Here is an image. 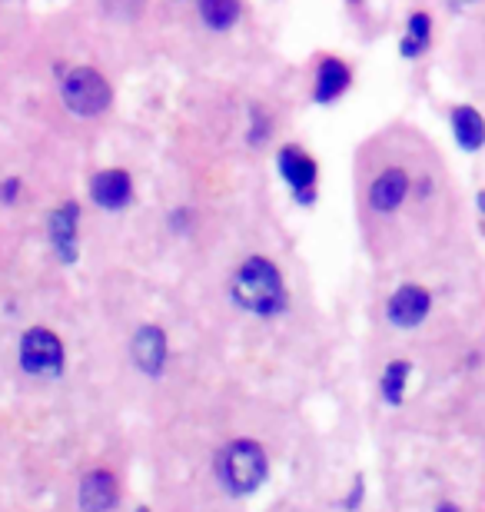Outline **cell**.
<instances>
[{
  "instance_id": "6da1fadb",
  "label": "cell",
  "mask_w": 485,
  "mask_h": 512,
  "mask_svg": "<svg viewBox=\"0 0 485 512\" xmlns=\"http://www.w3.org/2000/svg\"><path fill=\"white\" fill-rule=\"evenodd\" d=\"M230 296L240 310L253 316H276L286 310L290 293H286L283 273L276 270L273 260L266 256H250L230 280Z\"/></svg>"
},
{
  "instance_id": "9c48e42d",
  "label": "cell",
  "mask_w": 485,
  "mask_h": 512,
  "mask_svg": "<svg viewBox=\"0 0 485 512\" xmlns=\"http://www.w3.org/2000/svg\"><path fill=\"white\" fill-rule=\"evenodd\" d=\"M90 200L97 203L103 210H123L130 207L133 200V177L123 167H107V170H97L90 177Z\"/></svg>"
},
{
  "instance_id": "7402d4cb",
  "label": "cell",
  "mask_w": 485,
  "mask_h": 512,
  "mask_svg": "<svg viewBox=\"0 0 485 512\" xmlns=\"http://www.w3.org/2000/svg\"><path fill=\"white\" fill-rule=\"evenodd\" d=\"M476 210H479V217L485 220V190L476 193Z\"/></svg>"
},
{
  "instance_id": "d6986e66",
  "label": "cell",
  "mask_w": 485,
  "mask_h": 512,
  "mask_svg": "<svg viewBox=\"0 0 485 512\" xmlns=\"http://www.w3.org/2000/svg\"><path fill=\"white\" fill-rule=\"evenodd\" d=\"M412 190H416V197H419V200H429V197H432V190H436V180H432L429 173H422L419 180H412Z\"/></svg>"
},
{
  "instance_id": "cb8c5ba5",
  "label": "cell",
  "mask_w": 485,
  "mask_h": 512,
  "mask_svg": "<svg viewBox=\"0 0 485 512\" xmlns=\"http://www.w3.org/2000/svg\"><path fill=\"white\" fill-rule=\"evenodd\" d=\"M436 512H459V509H456V506H452V503H442V506H439Z\"/></svg>"
},
{
  "instance_id": "d4e9b609",
  "label": "cell",
  "mask_w": 485,
  "mask_h": 512,
  "mask_svg": "<svg viewBox=\"0 0 485 512\" xmlns=\"http://www.w3.org/2000/svg\"><path fill=\"white\" fill-rule=\"evenodd\" d=\"M346 4H349V7H359V4H363V0H346Z\"/></svg>"
},
{
  "instance_id": "5bb4252c",
  "label": "cell",
  "mask_w": 485,
  "mask_h": 512,
  "mask_svg": "<svg viewBox=\"0 0 485 512\" xmlns=\"http://www.w3.org/2000/svg\"><path fill=\"white\" fill-rule=\"evenodd\" d=\"M113 503H117V483H113L110 473L97 469L80 483V506L87 512H107L113 509Z\"/></svg>"
},
{
  "instance_id": "44dd1931",
  "label": "cell",
  "mask_w": 485,
  "mask_h": 512,
  "mask_svg": "<svg viewBox=\"0 0 485 512\" xmlns=\"http://www.w3.org/2000/svg\"><path fill=\"white\" fill-rule=\"evenodd\" d=\"M359 499H363V479H356V486H353V496H349L346 509H356V506H359Z\"/></svg>"
},
{
  "instance_id": "484cf974",
  "label": "cell",
  "mask_w": 485,
  "mask_h": 512,
  "mask_svg": "<svg viewBox=\"0 0 485 512\" xmlns=\"http://www.w3.org/2000/svg\"><path fill=\"white\" fill-rule=\"evenodd\" d=\"M137 512H150V509H137Z\"/></svg>"
},
{
  "instance_id": "603a6c76",
  "label": "cell",
  "mask_w": 485,
  "mask_h": 512,
  "mask_svg": "<svg viewBox=\"0 0 485 512\" xmlns=\"http://www.w3.org/2000/svg\"><path fill=\"white\" fill-rule=\"evenodd\" d=\"M446 4H449L452 10H462V7H469V4H479V0H446Z\"/></svg>"
},
{
  "instance_id": "52a82bcc",
  "label": "cell",
  "mask_w": 485,
  "mask_h": 512,
  "mask_svg": "<svg viewBox=\"0 0 485 512\" xmlns=\"http://www.w3.org/2000/svg\"><path fill=\"white\" fill-rule=\"evenodd\" d=\"M429 310H432V293L426 286H416V283L399 286L386 303L389 323L399 326V330H416V326L429 316Z\"/></svg>"
},
{
  "instance_id": "ffe728a7",
  "label": "cell",
  "mask_w": 485,
  "mask_h": 512,
  "mask_svg": "<svg viewBox=\"0 0 485 512\" xmlns=\"http://www.w3.org/2000/svg\"><path fill=\"white\" fill-rule=\"evenodd\" d=\"M190 220H193V213H190V210H183V207H177V210L170 213V227L177 230V233L190 230Z\"/></svg>"
},
{
  "instance_id": "7c38bea8",
  "label": "cell",
  "mask_w": 485,
  "mask_h": 512,
  "mask_svg": "<svg viewBox=\"0 0 485 512\" xmlns=\"http://www.w3.org/2000/svg\"><path fill=\"white\" fill-rule=\"evenodd\" d=\"M133 360L147 376H160L167 366V333L160 326H140L133 336Z\"/></svg>"
},
{
  "instance_id": "30bf717a",
  "label": "cell",
  "mask_w": 485,
  "mask_h": 512,
  "mask_svg": "<svg viewBox=\"0 0 485 512\" xmlns=\"http://www.w3.org/2000/svg\"><path fill=\"white\" fill-rule=\"evenodd\" d=\"M412 193V177L406 167H386L369 183V207L376 213H396Z\"/></svg>"
},
{
  "instance_id": "7a4b0ae2",
  "label": "cell",
  "mask_w": 485,
  "mask_h": 512,
  "mask_svg": "<svg viewBox=\"0 0 485 512\" xmlns=\"http://www.w3.org/2000/svg\"><path fill=\"white\" fill-rule=\"evenodd\" d=\"M60 97H64V107L74 117H100L103 110L113 104V90L110 80L100 74L97 67H74L64 74V84H60Z\"/></svg>"
},
{
  "instance_id": "4fadbf2b",
  "label": "cell",
  "mask_w": 485,
  "mask_h": 512,
  "mask_svg": "<svg viewBox=\"0 0 485 512\" xmlns=\"http://www.w3.org/2000/svg\"><path fill=\"white\" fill-rule=\"evenodd\" d=\"M432 34H436V20H432L429 10H412L406 17V30L399 37V57L402 60L426 57L432 47Z\"/></svg>"
},
{
  "instance_id": "2e32d148",
  "label": "cell",
  "mask_w": 485,
  "mask_h": 512,
  "mask_svg": "<svg viewBox=\"0 0 485 512\" xmlns=\"http://www.w3.org/2000/svg\"><path fill=\"white\" fill-rule=\"evenodd\" d=\"M412 363L409 360H396L383 370V380H379V389H383V399L389 406H399L402 396H406V383H409Z\"/></svg>"
},
{
  "instance_id": "8992f818",
  "label": "cell",
  "mask_w": 485,
  "mask_h": 512,
  "mask_svg": "<svg viewBox=\"0 0 485 512\" xmlns=\"http://www.w3.org/2000/svg\"><path fill=\"white\" fill-rule=\"evenodd\" d=\"M47 240L60 263H77L80 256V203L67 200L47 217Z\"/></svg>"
},
{
  "instance_id": "ac0fdd59",
  "label": "cell",
  "mask_w": 485,
  "mask_h": 512,
  "mask_svg": "<svg viewBox=\"0 0 485 512\" xmlns=\"http://www.w3.org/2000/svg\"><path fill=\"white\" fill-rule=\"evenodd\" d=\"M20 193H24V180L20 177L0 180V203H4V207H14V203L20 200Z\"/></svg>"
},
{
  "instance_id": "e0dca14e",
  "label": "cell",
  "mask_w": 485,
  "mask_h": 512,
  "mask_svg": "<svg viewBox=\"0 0 485 512\" xmlns=\"http://www.w3.org/2000/svg\"><path fill=\"white\" fill-rule=\"evenodd\" d=\"M273 137V120L266 110L253 107L250 110V133H246V140H250V147H263L266 140Z\"/></svg>"
},
{
  "instance_id": "3957f363",
  "label": "cell",
  "mask_w": 485,
  "mask_h": 512,
  "mask_svg": "<svg viewBox=\"0 0 485 512\" xmlns=\"http://www.w3.org/2000/svg\"><path fill=\"white\" fill-rule=\"evenodd\" d=\"M220 479H223V486L230 489V493H236V496L253 493V489L266 479L263 449L256 443H250V439L233 443L220 459Z\"/></svg>"
},
{
  "instance_id": "9a60e30c",
  "label": "cell",
  "mask_w": 485,
  "mask_h": 512,
  "mask_svg": "<svg viewBox=\"0 0 485 512\" xmlns=\"http://www.w3.org/2000/svg\"><path fill=\"white\" fill-rule=\"evenodd\" d=\"M200 20L213 34H226L240 20V0H200Z\"/></svg>"
},
{
  "instance_id": "277c9868",
  "label": "cell",
  "mask_w": 485,
  "mask_h": 512,
  "mask_svg": "<svg viewBox=\"0 0 485 512\" xmlns=\"http://www.w3.org/2000/svg\"><path fill=\"white\" fill-rule=\"evenodd\" d=\"M276 170H280V177L286 183V190L293 193L296 203H316L319 197V163L313 153H306L299 143H290V147H283L276 153Z\"/></svg>"
},
{
  "instance_id": "5b68a950",
  "label": "cell",
  "mask_w": 485,
  "mask_h": 512,
  "mask_svg": "<svg viewBox=\"0 0 485 512\" xmlns=\"http://www.w3.org/2000/svg\"><path fill=\"white\" fill-rule=\"evenodd\" d=\"M20 366L30 376H40V380H54L64 370V343L54 330H44V326H34V330L24 333L20 340Z\"/></svg>"
},
{
  "instance_id": "ba28073f",
  "label": "cell",
  "mask_w": 485,
  "mask_h": 512,
  "mask_svg": "<svg viewBox=\"0 0 485 512\" xmlns=\"http://www.w3.org/2000/svg\"><path fill=\"white\" fill-rule=\"evenodd\" d=\"M353 87V67L346 64L343 57H319L316 60V77H313V104L319 107H329L336 104L339 97L349 94Z\"/></svg>"
},
{
  "instance_id": "8fae6325",
  "label": "cell",
  "mask_w": 485,
  "mask_h": 512,
  "mask_svg": "<svg viewBox=\"0 0 485 512\" xmlns=\"http://www.w3.org/2000/svg\"><path fill=\"white\" fill-rule=\"evenodd\" d=\"M449 127H452V137H456V147L462 153L485 150V117L479 107L456 104L449 110Z\"/></svg>"
}]
</instances>
